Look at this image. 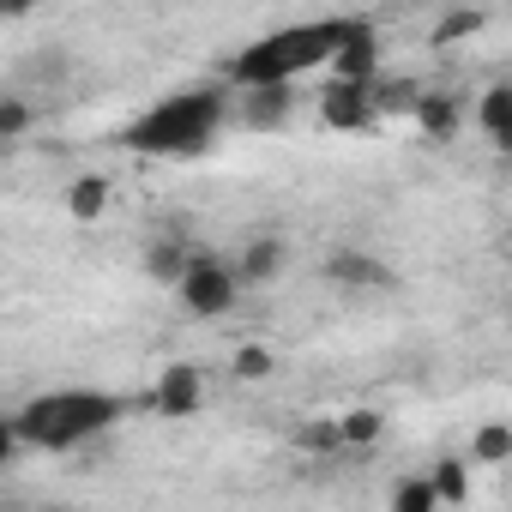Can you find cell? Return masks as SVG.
<instances>
[{
	"label": "cell",
	"instance_id": "ac0fdd59",
	"mask_svg": "<svg viewBox=\"0 0 512 512\" xmlns=\"http://www.w3.org/2000/svg\"><path fill=\"white\" fill-rule=\"evenodd\" d=\"M428 476H434V488H440V500H446V506L470 500V464H464V458H440Z\"/></svg>",
	"mask_w": 512,
	"mask_h": 512
},
{
	"label": "cell",
	"instance_id": "ffe728a7",
	"mask_svg": "<svg viewBox=\"0 0 512 512\" xmlns=\"http://www.w3.org/2000/svg\"><path fill=\"white\" fill-rule=\"evenodd\" d=\"M229 368H235V380H272V368H278V356H272L266 344H241Z\"/></svg>",
	"mask_w": 512,
	"mask_h": 512
},
{
	"label": "cell",
	"instance_id": "44dd1931",
	"mask_svg": "<svg viewBox=\"0 0 512 512\" xmlns=\"http://www.w3.org/2000/svg\"><path fill=\"white\" fill-rule=\"evenodd\" d=\"M31 121H37V115H31L25 97H0V139H25Z\"/></svg>",
	"mask_w": 512,
	"mask_h": 512
},
{
	"label": "cell",
	"instance_id": "8992f818",
	"mask_svg": "<svg viewBox=\"0 0 512 512\" xmlns=\"http://www.w3.org/2000/svg\"><path fill=\"white\" fill-rule=\"evenodd\" d=\"M199 404H205V374H199L193 362H169V368L157 374V386H151V410L169 416V422H181V416H193Z\"/></svg>",
	"mask_w": 512,
	"mask_h": 512
},
{
	"label": "cell",
	"instance_id": "8fae6325",
	"mask_svg": "<svg viewBox=\"0 0 512 512\" xmlns=\"http://www.w3.org/2000/svg\"><path fill=\"white\" fill-rule=\"evenodd\" d=\"M193 260H199V253H193V241H151L145 247V278H157V284H169V290H181V278L193 272Z\"/></svg>",
	"mask_w": 512,
	"mask_h": 512
},
{
	"label": "cell",
	"instance_id": "7a4b0ae2",
	"mask_svg": "<svg viewBox=\"0 0 512 512\" xmlns=\"http://www.w3.org/2000/svg\"><path fill=\"white\" fill-rule=\"evenodd\" d=\"M229 115H235V103H229L223 85H193V91H175L157 109H145L127 127V145L139 157H199V151L217 145Z\"/></svg>",
	"mask_w": 512,
	"mask_h": 512
},
{
	"label": "cell",
	"instance_id": "9c48e42d",
	"mask_svg": "<svg viewBox=\"0 0 512 512\" xmlns=\"http://www.w3.org/2000/svg\"><path fill=\"white\" fill-rule=\"evenodd\" d=\"M290 85H278V91H241L235 97V121L241 127H253V133H278L284 121H290Z\"/></svg>",
	"mask_w": 512,
	"mask_h": 512
},
{
	"label": "cell",
	"instance_id": "30bf717a",
	"mask_svg": "<svg viewBox=\"0 0 512 512\" xmlns=\"http://www.w3.org/2000/svg\"><path fill=\"white\" fill-rule=\"evenodd\" d=\"M284 272V241L278 235H253V241H241V260H235V278H241V290H253V284H272Z\"/></svg>",
	"mask_w": 512,
	"mask_h": 512
},
{
	"label": "cell",
	"instance_id": "7c38bea8",
	"mask_svg": "<svg viewBox=\"0 0 512 512\" xmlns=\"http://www.w3.org/2000/svg\"><path fill=\"white\" fill-rule=\"evenodd\" d=\"M476 121H482V133H488L500 151H512V79H500V85H488V91H482Z\"/></svg>",
	"mask_w": 512,
	"mask_h": 512
},
{
	"label": "cell",
	"instance_id": "603a6c76",
	"mask_svg": "<svg viewBox=\"0 0 512 512\" xmlns=\"http://www.w3.org/2000/svg\"><path fill=\"white\" fill-rule=\"evenodd\" d=\"M43 512H73V506H43Z\"/></svg>",
	"mask_w": 512,
	"mask_h": 512
},
{
	"label": "cell",
	"instance_id": "ba28073f",
	"mask_svg": "<svg viewBox=\"0 0 512 512\" xmlns=\"http://www.w3.org/2000/svg\"><path fill=\"white\" fill-rule=\"evenodd\" d=\"M326 278H332L338 290H392V266L374 260V253H362V247L326 253Z\"/></svg>",
	"mask_w": 512,
	"mask_h": 512
},
{
	"label": "cell",
	"instance_id": "5bb4252c",
	"mask_svg": "<svg viewBox=\"0 0 512 512\" xmlns=\"http://www.w3.org/2000/svg\"><path fill=\"white\" fill-rule=\"evenodd\" d=\"M446 500H440V488H434V476H398L392 482V500H386V512H440Z\"/></svg>",
	"mask_w": 512,
	"mask_h": 512
},
{
	"label": "cell",
	"instance_id": "2e32d148",
	"mask_svg": "<svg viewBox=\"0 0 512 512\" xmlns=\"http://www.w3.org/2000/svg\"><path fill=\"white\" fill-rule=\"evenodd\" d=\"M470 458L476 464H506L512 458V422H482L470 434Z\"/></svg>",
	"mask_w": 512,
	"mask_h": 512
},
{
	"label": "cell",
	"instance_id": "3957f363",
	"mask_svg": "<svg viewBox=\"0 0 512 512\" xmlns=\"http://www.w3.org/2000/svg\"><path fill=\"white\" fill-rule=\"evenodd\" d=\"M121 422V398L109 392H43L25 410L7 416V434L19 446H43V452H67L79 440H97Z\"/></svg>",
	"mask_w": 512,
	"mask_h": 512
},
{
	"label": "cell",
	"instance_id": "5b68a950",
	"mask_svg": "<svg viewBox=\"0 0 512 512\" xmlns=\"http://www.w3.org/2000/svg\"><path fill=\"white\" fill-rule=\"evenodd\" d=\"M332 85H380V31L374 19H356L344 49L332 55Z\"/></svg>",
	"mask_w": 512,
	"mask_h": 512
},
{
	"label": "cell",
	"instance_id": "7402d4cb",
	"mask_svg": "<svg viewBox=\"0 0 512 512\" xmlns=\"http://www.w3.org/2000/svg\"><path fill=\"white\" fill-rule=\"evenodd\" d=\"M476 31H482V13H470V7H464V13H446V19L434 25V49H446V43H458V37H476Z\"/></svg>",
	"mask_w": 512,
	"mask_h": 512
},
{
	"label": "cell",
	"instance_id": "d6986e66",
	"mask_svg": "<svg viewBox=\"0 0 512 512\" xmlns=\"http://www.w3.org/2000/svg\"><path fill=\"white\" fill-rule=\"evenodd\" d=\"M416 103H422V91H416L410 79H380V85H374V109H380V115H398V109L416 115Z\"/></svg>",
	"mask_w": 512,
	"mask_h": 512
},
{
	"label": "cell",
	"instance_id": "52a82bcc",
	"mask_svg": "<svg viewBox=\"0 0 512 512\" xmlns=\"http://www.w3.org/2000/svg\"><path fill=\"white\" fill-rule=\"evenodd\" d=\"M320 121L338 127V133H362V127H374V121H380V109H374V85H326V97H320Z\"/></svg>",
	"mask_w": 512,
	"mask_h": 512
},
{
	"label": "cell",
	"instance_id": "277c9868",
	"mask_svg": "<svg viewBox=\"0 0 512 512\" xmlns=\"http://www.w3.org/2000/svg\"><path fill=\"white\" fill-rule=\"evenodd\" d=\"M175 296H181V308H187L193 320H223V314L235 308V296H241V278H235L229 260H217V253H199L193 272L181 278Z\"/></svg>",
	"mask_w": 512,
	"mask_h": 512
},
{
	"label": "cell",
	"instance_id": "4fadbf2b",
	"mask_svg": "<svg viewBox=\"0 0 512 512\" xmlns=\"http://www.w3.org/2000/svg\"><path fill=\"white\" fill-rule=\"evenodd\" d=\"M458 115H464V109H458L452 91H422V103H416V127H422L434 145H446V139L458 133Z\"/></svg>",
	"mask_w": 512,
	"mask_h": 512
},
{
	"label": "cell",
	"instance_id": "e0dca14e",
	"mask_svg": "<svg viewBox=\"0 0 512 512\" xmlns=\"http://www.w3.org/2000/svg\"><path fill=\"white\" fill-rule=\"evenodd\" d=\"M380 434H386V416H380V410H344V416H338V440L356 446V452L374 446Z\"/></svg>",
	"mask_w": 512,
	"mask_h": 512
},
{
	"label": "cell",
	"instance_id": "6da1fadb",
	"mask_svg": "<svg viewBox=\"0 0 512 512\" xmlns=\"http://www.w3.org/2000/svg\"><path fill=\"white\" fill-rule=\"evenodd\" d=\"M356 19H314V25H290V31H272L260 43H247L241 55H229L223 79L235 91H278L290 79H302L308 67H332V55L344 49Z\"/></svg>",
	"mask_w": 512,
	"mask_h": 512
},
{
	"label": "cell",
	"instance_id": "9a60e30c",
	"mask_svg": "<svg viewBox=\"0 0 512 512\" xmlns=\"http://www.w3.org/2000/svg\"><path fill=\"white\" fill-rule=\"evenodd\" d=\"M67 211H73L79 223L103 217V211H109V181H103V175H79V181L67 187Z\"/></svg>",
	"mask_w": 512,
	"mask_h": 512
}]
</instances>
